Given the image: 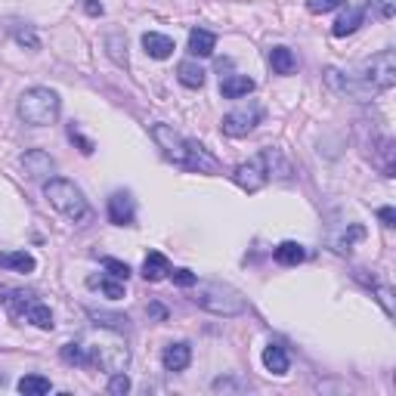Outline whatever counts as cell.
Instances as JSON below:
<instances>
[{"label": "cell", "instance_id": "1", "mask_svg": "<svg viewBox=\"0 0 396 396\" xmlns=\"http://www.w3.org/2000/svg\"><path fill=\"white\" fill-rule=\"evenodd\" d=\"M152 140L158 142L161 155L167 161H173L177 167H186V170H198V173H217V158L208 155L198 142L186 140L183 133L170 127V124H155L152 127Z\"/></svg>", "mask_w": 396, "mask_h": 396}, {"label": "cell", "instance_id": "2", "mask_svg": "<svg viewBox=\"0 0 396 396\" xmlns=\"http://www.w3.org/2000/svg\"><path fill=\"white\" fill-rule=\"evenodd\" d=\"M43 195H47V201L53 204V208L59 210L65 220H72V223L90 220V204H87L84 192H80L72 179H62V177L47 179V186H43Z\"/></svg>", "mask_w": 396, "mask_h": 396}, {"label": "cell", "instance_id": "3", "mask_svg": "<svg viewBox=\"0 0 396 396\" xmlns=\"http://www.w3.org/2000/svg\"><path fill=\"white\" fill-rule=\"evenodd\" d=\"M192 300L214 316H239L248 307L241 291H235L232 285H223V282H201V285L195 282V297Z\"/></svg>", "mask_w": 396, "mask_h": 396}, {"label": "cell", "instance_id": "4", "mask_svg": "<svg viewBox=\"0 0 396 396\" xmlns=\"http://www.w3.org/2000/svg\"><path fill=\"white\" fill-rule=\"evenodd\" d=\"M59 96L50 87H31L19 96V118L31 127H47L59 118Z\"/></svg>", "mask_w": 396, "mask_h": 396}, {"label": "cell", "instance_id": "5", "mask_svg": "<svg viewBox=\"0 0 396 396\" xmlns=\"http://www.w3.org/2000/svg\"><path fill=\"white\" fill-rule=\"evenodd\" d=\"M130 362V350L124 346V340L118 334H99L90 346H87V365L93 368H102L109 375L124 371Z\"/></svg>", "mask_w": 396, "mask_h": 396}, {"label": "cell", "instance_id": "6", "mask_svg": "<svg viewBox=\"0 0 396 396\" xmlns=\"http://www.w3.org/2000/svg\"><path fill=\"white\" fill-rule=\"evenodd\" d=\"M393 84H396V56L393 50H381L362 65V87L375 96V93L390 90Z\"/></svg>", "mask_w": 396, "mask_h": 396}, {"label": "cell", "instance_id": "7", "mask_svg": "<svg viewBox=\"0 0 396 396\" xmlns=\"http://www.w3.org/2000/svg\"><path fill=\"white\" fill-rule=\"evenodd\" d=\"M272 148H263L260 155H254L251 161H245V164H239L235 167V173H232V179L241 186L245 192H257V189H263L266 186V179H270V173H272Z\"/></svg>", "mask_w": 396, "mask_h": 396}, {"label": "cell", "instance_id": "8", "mask_svg": "<svg viewBox=\"0 0 396 396\" xmlns=\"http://www.w3.org/2000/svg\"><path fill=\"white\" fill-rule=\"evenodd\" d=\"M257 124H260V109H257V105H241V109L223 115L220 127H223V133H226V136H248Z\"/></svg>", "mask_w": 396, "mask_h": 396}, {"label": "cell", "instance_id": "9", "mask_svg": "<svg viewBox=\"0 0 396 396\" xmlns=\"http://www.w3.org/2000/svg\"><path fill=\"white\" fill-rule=\"evenodd\" d=\"M109 220L115 226H133L136 220V204L130 198V192H115L109 198Z\"/></svg>", "mask_w": 396, "mask_h": 396}, {"label": "cell", "instance_id": "10", "mask_svg": "<svg viewBox=\"0 0 396 396\" xmlns=\"http://www.w3.org/2000/svg\"><path fill=\"white\" fill-rule=\"evenodd\" d=\"M189 362H192L189 344H170V346H164V353H161V365H164L167 371H183Z\"/></svg>", "mask_w": 396, "mask_h": 396}, {"label": "cell", "instance_id": "11", "mask_svg": "<svg viewBox=\"0 0 396 396\" xmlns=\"http://www.w3.org/2000/svg\"><path fill=\"white\" fill-rule=\"evenodd\" d=\"M167 272H170V260L161 251H148L146 260H142V278L146 282H161Z\"/></svg>", "mask_w": 396, "mask_h": 396}, {"label": "cell", "instance_id": "12", "mask_svg": "<svg viewBox=\"0 0 396 396\" xmlns=\"http://www.w3.org/2000/svg\"><path fill=\"white\" fill-rule=\"evenodd\" d=\"M22 164L25 170H28V177H47V173H53V158H50L47 152H41V148H31V152L22 155Z\"/></svg>", "mask_w": 396, "mask_h": 396}, {"label": "cell", "instance_id": "13", "mask_svg": "<svg viewBox=\"0 0 396 396\" xmlns=\"http://www.w3.org/2000/svg\"><path fill=\"white\" fill-rule=\"evenodd\" d=\"M142 47H146V53L152 59H167L173 53V41L167 34H158V31H146L142 34Z\"/></svg>", "mask_w": 396, "mask_h": 396}, {"label": "cell", "instance_id": "14", "mask_svg": "<svg viewBox=\"0 0 396 396\" xmlns=\"http://www.w3.org/2000/svg\"><path fill=\"white\" fill-rule=\"evenodd\" d=\"M251 90H254V80L248 78V74H229V78H223V84H220V93L226 99H241Z\"/></svg>", "mask_w": 396, "mask_h": 396}, {"label": "cell", "instance_id": "15", "mask_svg": "<svg viewBox=\"0 0 396 396\" xmlns=\"http://www.w3.org/2000/svg\"><path fill=\"white\" fill-rule=\"evenodd\" d=\"M0 270L34 272V257H31L28 251H3V254H0Z\"/></svg>", "mask_w": 396, "mask_h": 396}, {"label": "cell", "instance_id": "16", "mask_svg": "<svg viewBox=\"0 0 396 396\" xmlns=\"http://www.w3.org/2000/svg\"><path fill=\"white\" fill-rule=\"evenodd\" d=\"M362 19H365V10H356V6H353V10H346V12H340L338 22L331 25V34H334V37L353 34V31H356L359 25H362Z\"/></svg>", "mask_w": 396, "mask_h": 396}, {"label": "cell", "instance_id": "17", "mask_svg": "<svg viewBox=\"0 0 396 396\" xmlns=\"http://www.w3.org/2000/svg\"><path fill=\"white\" fill-rule=\"evenodd\" d=\"M214 47H217V34H210V31H204V28L189 31V53L192 56H210Z\"/></svg>", "mask_w": 396, "mask_h": 396}, {"label": "cell", "instance_id": "18", "mask_svg": "<svg viewBox=\"0 0 396 396\" xmlns=\"http://www.w3.org/2000/svg\"><path fill=\"white\" fill-rule=\"evenodd\" d=\"M263 365H266V371H272V375H288V353H285V346H278V344L266 346Z\"/></svg>", "mask_w": 396, "mask_h": 396}, {"label": "cell", "instance_id": "19", "mask_svg": "<svg viewBox=\"0 0 396 396\" xmlns=\"http://www.w3.org/2000/svg\"><path fill=\"white\" fill-rule=\"evenodd\" d=\"M270 65H272L276 74H294L297 59H294V53H291L288 47H272L270 50Z\"/></svg>", "mask_w": 396, "mask_h": 396}, {"label": "cell", "instance_id": "20", "mask_svg": "<svg viewBox=\"0 0 396 396\" xmlns=\"http://www.w3.org/2000/svg\"><path fill=\"white\" fill-rule=\"evenodd\" d=\"M25 322H31L34 328H43V331H50L53 328V313H50V307H43V303L31 300L28 307H25Z\"/></svg>", "mask_w": 396, "mask_h": 396}, {"label": "cell", "instance_id": "21", "mask_svg": "<svg viewBox=\"0 0 396 396\" xmlns=\"http://www.w3.org/2000/svg\"><path fill=\"white\" fill-rule=\"evenodd\" d=\"M272 257H276V263H282V266H297V263H303L307 251H303V245H297V241H282Z\"/></svg>", "mask_w": 396, "mask_h": 396}, {"label": "cell", "instance_id": "22", "mask_svg": "<svg viewBox=\"0 0 396 396\" xmlns=\"http://www.w3.org/2000/svg\"><path fill=\"white\" fill-rule=\"evenodd\" d=\"M177 78H179V84H186V87H192V90H198V87L204 84V68L195 65L192 59H186V62H179V65H177Z\"/></svg>", "mask_w": 396, "mask_h": 396}, {"label": "cell", "instance_id": "23", "mask_svg": "<svg viewBox=\"0 0 396 396\" xmlns=\"http://www.w3.org/2000/svg\"><path fill=\"white\" fill-rule=\"evenodd\" d=\"M19 393H25V396H43V393H50V377H43V375H25V377H19Z\"/></svg>", "mask_w": 396, "mask_h": 396}, {"label": "cell", "instance_id": "24", "mask_svg": "<svg viewBox=\"0 0 396 396\" xmlns=\"http://www.w3.org/2000/svg\"><path fill=\"white\" fill-rule=\"evenodd\" d=\"M87 285H90V288H99L109 300H121V297H124V282H121V278H115V276H111V278H87Z\"/></svg>", "mask_w": 396, "mask_h": 396}, {"label": "cell", "instance_id": "25", "mask_svg": "<svg viewBox=\"0 0 396 396\" xmlns=\"http://www.w3.org/2000/svg\"><path fill=\"white\" fill-rule=\"evenodd\" d=\"M62 359L68 365H87V346L84 344H65L62 346Z\"/></svg>", "mask_w": 396, "mask_h": 396}, {"label": "cell", "instance_id": "26", "mask_svg": "<svg viewBox=\"0 0 396 396\" xmlns=\"http://www.w3.org/2000/svg\"><path fill=\"white\" fill-rule=\"evenodd\" d=\"M102 266L109 270V276H115V278H121V282H127L130 278V266L124 263V260H115V257H105L102 260Z\"/></svg>", "mask_w": 396, "mask_h": 396}, {"label": "cell", "instance_id": "27", "mask_svg": "<svg viewBox=\"0 0 396 396\" xmlns=\"http://www.w3.org/2000/svg\"><path fill=\"white\" fill-rule=\"evenodd\" d=\"M109 393H111V396H124V393H130V377L124 375V371H115V375H111V381H109Z\"/></svg>", "mask_w": 396, "mask_h": 396}, {"label": "cell", "instance_id": "28", "mask_svg": "<svg viewBox=\"0 0 396 396\" xmlns=\"http://www.w3.org/2000/svg\"><path fill=\"white\" fill-rule=\"evenodd\" d=\"M167 276H170L173 285H179V288H192V285L198 282V276H195V272H189V270H170Z\"/></svg>", "mask_w": 396, "mask_h": 396}, {"label": "cell", "instance_id": "29", "mask_svg": "<svg viewBox=\"0 0 396 396\" xmlns=\"http://www.w3.org/2000/svg\"><path fill=\"white\" fill-rule=\"evenodd\" d=\"M340 3H344V0H307V10H309V12H316V16H322V12L338 10Z\"/></svg>", "mask_w": 396, "mask_h": 396}, {"label": "cell", "instance_id": "30", "mask_svg": "<svg viewBox=\"0 0 396 396\" xmlns=\"http://www.w3.org/2000/svg\"><path fill=\"white\" fill-rule=\"evenodd\" d=\"M16 41L22 43V47H31V50L41 47V41H37V34H34L31 28H19V31H16Z\"/></svg>", "mask_w": 396, "mask_h": 396}, {"label": "cell", "instance_id": "31", "mask_svg": "<svg viewBox=\"0 0 396 396\" xmlns=\"http://www.w3.org/2000/svg\"><path fill=\"white\" fill-rule=\"evenodd\" d=\"M377 217L384 220V226H396V210L393 208H381V210H377Z\"/></svg>", "mask_w": 396, "mask_h": 396}, {"label": "cell", "instance_id": "32", "mask_svg": "<svg viewBox=\"0 0 396 396\" xmlns=\"http://www.w3.org/2000/svg\"><path fill=\"white\" fill-rule=\"evenodd\" d=\"M72 140H74V142H80V152H84V155H90V152H93V142H90V140H84L80 133H74V130H72Z\"/></svg>", "mask_w": 396, "mask_h": 396}, {"label": "cell", "instance_id": "33", "mask_svg": "<svg viewBox=\"0 0 396 396\" xmlns=\"http://www.w3.org/2000/svg\"><path fill=\"white\" fill-rule=\"evenodd\" d=\"M87 12H90V16H102V3H96V0H87Z\"/></svg>", "mask_w": 396, "mask_h": 396}, {"label": "cell", "instance_id": "34", "mask_svg": "<svg viewBox=\"0 0 396 396\" xmlns=\"http://www.w3.org/2000/svg\"><path fill=\"white\" fill-rule=\"evenodd\" d=\"M148 313H152V316H158V319H164V309H161L158 303H155V307H148Z\"/></svg>", "mask_w": 396, "mask_h": 396}]
</instances>
